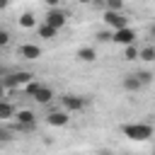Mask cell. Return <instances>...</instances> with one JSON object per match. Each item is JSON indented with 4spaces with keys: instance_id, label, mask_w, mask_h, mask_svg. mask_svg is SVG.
<instances>
[{
    "instance_id": "14",
    "label": "cell",
    "mask_w": 155,
    "mask_h": 155,
    "mask_svg": "<svg viewBox=\"0 0 155 155\" xmlns=\"http://www.w3.org/2000/svg\"><path fill=\"white\" fill-rule=\"evenodd\" d=\"M36 34H39V39H53V36H58V29L51 27V24H46V22H41L36 27Z\"/></svg>"
},
{
    "instance_id": "25",
    "label": "cell",
    "mask_w": 155,
    "mask_h": 155,
    "mask_svg": "<svg viewBox=\"0 0 155 155\" xmlns=\"http://www.w3.org/2000/svg\"><path fill=\"white\" fill-rule=\"evenodd\" d=\"M7 5H10V0H0V10H5Z\"/></svg>"
},
{
    "instance_id": "4",
    "label": "cell",
    "mask_w": 155,
    "mask_h": 155,
    "mask_svg": "<svg viewBox=\"0 0 155 155\" xmlns=\"http://www.w3.org/2000/svg\"><path fill=\"white\" fill-rule=\"evenodd\" d=\"M102 19H104V24H107L111 31H114V29H124V27H128V17H126L124 12H116V10H104Z\"/></svg>"
},
{
    "instance_id": "9",
    "label": "cell",
    "mask_w": 155,
    "mask_h": 155,
    "mask_svg": "<svg viewBox=\"0 0 155 155\" xmlns=\"http://www.w3.org/2000/svg\"><path fill=\"white\" fill-rule=\"evenodd\" d=\"M17 56L24 61H36V58H41V46L39 44H22V46H17Z\"/></svg>"
},
{
    "instance_id": "24",
    "label": "cell",
    "mask_w": 155,
    "mask_h": 155,
    "mask_svg": "<svg viewBox=\"0 0 155 155\" xmlns=\"http://www.w3.org/2000/svg\"><path fill=\"white\" fill-rule=\"evenodd\" d=\"M97 155H114V153H111V150H107V148H99V150H97Z\"/></svg>"
},
{
    "instance_id": "3",
    "label": "cell",
    "mask_w": 155,
    "mask_h": 155,
    "mask_svg": "<svg viewBox=\"0 0 155 155\" xmlns=\"http://www.w3.org/2000/svg\"><path fill=\"white\" fill-rule=\"evenodd\" d=\"M34 80V75L29 70H17V73H10L2 78V87L5 90H15V87H22V85H29Z\"/></svg>"
},
{
    "instance_id": "15",
    "label": "cell",
    "mask_w": 155,
    "mask_h": 155,
    "mask_svg": "<svg viewBox=\"0 0 155 155\" xmlns=\"http://www.w3.org/2000/svg\"><path fill=\"white\" fill-rule=\"evenodd\" d=\"M17 111H19V109H15V107H12V102H7V99H2V102H0V119H2V121H7V119H12V116H17Z\"/></svg>"
},
{
    "instance_id": "19",
    "label": "cell",
    "mask_w": 155,
    "mask_h": 155,
    "mask_svg": "<svg viewBox=\"0 0 155 155\" xmlns=\"http://www.w3.org/2000/svg\"><path fill=\"white\" fill-rule=\"evenodd\" d=\"M107 10H116V12H121V10H124V0H107Z\"/></svg>"
},
{
    "instance_id": "16",
    "label": "cell",
    "mask_w": 155,
    "mask_h": 155,
    "mask_svg": "<svg viewBox=\"0 0 155 155\" xmlns=\"http://www.w3.org/2000/svg\"><path fill=\"white\" fill-rule=\"evenodd\" d=\"M124 58H126V61H136V58H140V48H138L136 44L124 46Z\"/></svg>"
},
{
    "instance_id": "11",
    "label": "cell",
    "mask_w": 155,
    "mask_h": 155,
    "mask_svg": "<svg viewBox=\"0 0 155 155\" xmlns=\"http://www.w3.org/2000/svg\"><path fill=\"white\" fill-rule=\"evenodd\" d=\"M121 87H124L126 92H138V90H143L145 85L138 80V75H136V73H128V75H124V80H121Z\"/></svg>"
},
{
    "instance_id": "10",
    "label": "cell",
    "mask_w": 155,
    "mask_h": 155,
    "mask_svg": "<svg viewBox=\"0 0 155 155\" xmlns=\"http://www.w3.org/2000/svg\"><path fill=\"white\" fill-rule=\"evenodd\" d=\"M68 114H70V111H65V109H61V111H51V114L46 116V124L53 126V128H63V126H68V121H70Z\"/></svg>"
},
{
    "instance_id": "26",
    "label": "cell",
    "mask_w": 155,
    "mask_h": 155,
    "mask_svg": "<svg viewBox=\"0 0 155 155\" xmlns=\"http://www.w3.org/2000/svg\"><path fill=\"white\" fill-rule=\"evenodd\" d=\"M150 36H153V39H155V24H153V29H150Z\"/></svg>"
},
{
    "instance_id": "1",
    "label": "cell",
    "mask_w": 155,
    "mask_h": 155,
    "mask_svg": "<svg viewBox=\"0 0 155 155\" xmlns=\"http://www.w3.org/2000/svg\"><path fill=\"white\" fill-rule=\"evenodd\" d=\"M121 133H124L128 140L143 143V140H148V138L155 133V128H153L150 124H124V126H121Z\"/></svg>"
},
{
    "instance_id": "22",
    "label": "cell",
    "mask_w": 155,
    "mask_h": 155,
    "mask_svg": "<svg viewBox=\"0 0 155 155\" xmlns=\"http://www.w3.org/2000/svg\"><path fill=\"white\" fill-rule=\"evenodd\" d=\"M92 5H94V7H104V10H107V0H92Z\"/></svg>"
},
{
    "instance_id": "8",
    "label": "cell",
    "mask_w": 155,
    "mask_h": 155,
    "mask_svg": "<svg viewBox=\"0 0 155 155\" xmlns=\"http://www.w3.org/2000/svg\"><path fill=\"white\" fill-rule=\"evenodd\" d=\"M111 41H114V44H119V46H131V44H136V31H133L131 27L114 29V36H111Z\"/></svg>"
},
{
    "instance_id": "12",
    "label": "cell",
    "mask_w": 155,
    "mask_h": 155,
    "mask_svg": "<svg viewBox=\"0 0 155 155\" xmlns=\"http://www.w3.org/2000/svg\"><path fill=\"white\" fill-rule=\"evenodd\" d=\"M75 58L82 61V63H94V61H97V48H92V46H82V48L75 51Z\"/></svg>"
},
{
    "instance_id": "20",
    "label": "cell",
    "mask_w": 155,
    "mask_h": 155,
    "mask_svg": "<svg viewBox=\"0 0 155 155\" xmlns=\"http://www.w3.org/2000/svg\"><path fill=\"white\" fill-rule=\"evenodd\" d=\"M114 31H97V41H111Z\"/></svg>"
},
{
    "instance_id": "7",
    "label": "cell",
    "mask_w": 155,
    "mask_h": 155,
    "mask_svg": "<svg viewBox=\"0 0 155 155\" xmlns=\"http://www.w3.org/2000/svg\"><path fill=\"white\" fill-rule=\"evenodd\" d=\"M44 22H46V24H51V27H56V29H61V27H65V22H68V15H65L61 7H51V10L46 12Z\"/></svg>"
},
{
    "instance_id": "13",
    "label": "cell",
    "mask_w": 155,
    "mask_h": 155,
    "mask_svg": "<svg viewBox=\"0 0 155 155\" xmlns=\"http://www.w3.org/2000/svg\"><path fill=\"white\" fill-rule=\"evenodd\" d=\"M19 27H22V29H36L39 22H36L34 12H22V15H19Z\"/></svg>"
},
{
    "instance_id": "6",
    "label": "cell",
    "mask_w": 155,
    "mask_h": 155,
    "mask_svg": "<svg viewBox=\"0 0 155 155\" xmlns=\"http://www.w3.org/2000/svg\"><path fill=\"white\" fill-rule=\"evenodd\" d=\"M15 119H17V131H31L36 126V114L29 109H19Z\"/></svg>"
},
{
    "instance_id": "2",
    "label": "cell",
    "mask_w": 155,
    "mask_h": 155,
    "mask_svg": "<svg viewBox=\"0 0 155 155\" xmlns=\"http://www.w3.org/2000/svg\"><path fill=\"white\" fill-rule=\"evenodd\" d=\"M24 92H27L34 102H39V104H48V102L53 99V90H51L48 85L39 82V80H31L29 85H24Z\"/></svg>"
},
{
    "instance_id": "28",
    "label": "cell",
    "mask_w": 155,
    "mask_h": 155,
    "mask_svg": "<svg viewBox=\"0 0 155 155\" xmlns=\"http://www.w3.org/2000/svg\"><path fill=\"white\" fill-rule=\"evenodd\" d=\"M153 155H155V148H153Z\"/></svg>"
},
{
    "instance_id": "17",
    "label": "cell",
    "mask_w": 155,
    "mask_h": 155,
    "mask_svg": "<svg viewBox=\"0 0 155 155\" xmlns=\"http://www.w3.org/2000/svg\"><path fill=\"white\" fill-rule=\"evenodd\" d=\"M140 61H145V63L155 61V46H143L140 48Z\"/></svg>"
},
{
    "instance_id": "27",
    "label": "cell",
    "mask_w": 155,
    "mask_h": 155,
    "mask_svg": "<svg viewBox=\"0 0 155 155\" xmlns=\"http://www.w3.org/2000/svg\"><path fill=\"white\" fill-rule=\"evenodd\" d=\"M78 2H82V5H87V2H92V0H78Z\"/></svg>"
},
{
    "instance_id": "18",
    "label": "cell",
    "mask_w": 155,
    "mask_h": 155,
    "mask_svg": "<svg viewBox=\"0 0 155 155\" xmlns=\"http://www.w3.org/2000/svg\"><path fill=\"white\" fill-rule=\"evenodd\" d=\"M136 75H138V80H140L143 85H150V82H153V78H155V75H153V73H148V70H136Z\"/></svg>"
},
{
    "instance_id": "5",
    "label": "cell",
    "mask_w": 155,
    "mask_h": 155,
    "mask_svg": "<svg viewBox=\"0 0 155 155\" xmlns=\"http://www.w3.org/2000/svg\"><path fill=\"white\" fill-rule=\"evenodd\" d=\"M61 104L65 111H82L87 107V97L82 94H61Z\"/></svg>"
},
{
    "instance_id": "21",
    "label": "cell",
    "mask_w": 155,
    "mask_h": 155,
    "mask_svg": "<svg viewBox=\"0 0 155 155\" xmlns=\"http://www.w3.org/2000/svg\"><path fill=\"white\" fill-rule=\"evenodd\" d=\"M7 44H10V31L2 29V31H0V46H7Z\"/></svg>"
},
{
    "instance_id": "23",
    "label": "cell",
    "mask_w": 155,
    "mask_h": 155,
    "mask_svg": "<svg viewBox=\"0 0 155 155\" xmlns=\"http://www.w3.org/2000/svg\"><path fill=\"white\" fill-rule=\"evenodd\" d=\"M46 5H48V7H58V5H61V0H46Z\"/></svg>"
}]
</instances>
